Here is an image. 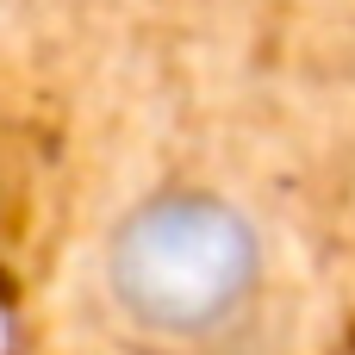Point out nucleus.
<instances>
[{"label":"nucleus","instance_id":"1","mask_svg":"<svg viewBox=\"0 0 355 355\" xmlns=\"http://www.w3.org/2000/svg\"><path fill=\"white\" fill-rule=\"evenodd\" d=\"M256 218L218 187H156L100 243V287L144 343H212L262 293Z\"/></svg>","mask_w":355,"mask_h":355}]
</instances>
